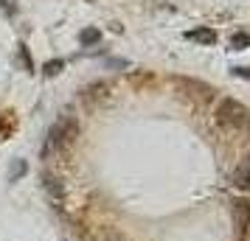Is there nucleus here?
Wrapping results in <instances>:
<instances>
[{
    "label": "nucleus",
    "mask_w": 250,
    "mask_h": 241,
    "mask_svg": "<svg viewBox=\"0 0 250 241\" xmlns=\"http://www.w3.org/2000/svg\"><path fill=\"white\" fill-rule=\"evenodd\" d=\"M230 48H233V51L250 48V34L248 31H233V34H230Z\"/></svg>",
    "instance_id": "obj_7"
},
{
    "label": "nucleus",
    "mask_w": 250,
    "mask_h": 241,
    "mask_svg": "<svg viewBox=\"0 0 250 241\" xmlns=\"http://www.w3.org/2000/svg\"><path fill=\"white\" fill-rule=\"evenodd\" d=\"M230 183L236 185L239 191H250V166H239L236 171L230 174Z\"/></svg>",
    "instance_id": "obj_5"
},
{
    "label": "nucleus",
    "mask_w": 250,
    "mask_h": 241,
    "mask_svg": "<svg viewBox=\"0 0 250 241\" xmlns=\"http://www.w3.org/2000/svg\"><path fill=\"white\" fill-rule=\"evenodd\" d=\"M188 39H194V42H203V45H214L216 42V34L211 31V28H197V31H188Z\"/></svg>",
    "instance_id": "obj_6"
},
{
    "label": "nucleus",
    "mask_w": 250,
    "mask_h": 241,
    "mask_svg": "<svg viewBox=\"0 0 250 241\" xmlns=\"http://www.w3.org/2000/svg\"><path fill=\"white\" fill-rule=\"evenodd\" d=\"M230 210H233V222H236L239 230L250 227V202L248 199H233L230 202Z\"/></svg>",
    "instance_id": "obj_4"
},
{
    "label": "nucleus",
    "mask_w": 250,
    "mask_h": 241,
    "mask_svg": "<svg viewBox=\"0 0 250 241\" xmlns=\"http://www.w3.org/2000/svg\"><path fill=\"white\" fill-rule=\"evenodd\" d=\"M25 168H28V166H25L23 160H17V163H14V166H12V174H9V180H12V183H14V180H17L20 174H25Z\"/></svg>",
    "instance_id": "obj_10"
},
{
    "label": "nucleus",
    "mask_w": 250,
    "mask_h": 241,
    "mask_svg": "<svg viewBox=\"0 0 250 241\" xmlns=\"http://www.w3.org/2000/svg\"><path fill=\"white\" fill-rule=\"evenodd\" d=\"M62 68H65V62H62V59H51V62H45L42 73H45V76H57Z\"/></svg>",
    "instance_id": "obj_9"
},
{
    "label": "nucleus",
    "mask_w": 250,
    "mask_h": 241,
    "mask_svg": "<svg viewBox=\"0 0 250 241\" xmlns=\"http://www.w3.org/2000/svg\"><path fill=\"white\" fill-rule=\"evenodd\" d=\"M216 124L219 127H230V129L245 127L248 124V110L239 101H233V98H225V101L216 107Z\"/></svg>",
    "instance_id": "obj_2"
},
{
    "label": "nucleus",
    "mask_w": 250,
    "mask_h": 241,
    "mask_svg": "<svg viewBox=\"0 0 250 241\" xmlns=\"http://www.w3.org/2000/svg\"><path fill=\"white\" fill-rule=\"evenodd\" d=\"M99 39H102V31H99V28H84V31L79 34V42H82V45H96Z\"/></svg>",
    "instance_id": "obj_8"
},
{
    "label": "nucleus",
    "mask_w": 250,
    "mask_h": 241,
    "mask_svg": "<svg viewBox=\"0 0 250 241\" xmlns=\"http://www.w3.org/2000/svg\"><path fill=\"white\" fill-rule=\"evenodd\" d=\"M42 188H45V194L51 196L54 207H62V199H65V185H62V180L45 171L42 174Z\"/></svg>",
    "instance_id": "obj_3"
},
{
    "label": "nucleus",
    "mask_w": 250,
    "mask_h": 241,
    "mask_svg": "<svg viewBox=\"0 0 250 241\" xmlns=\"http://www.w3.org/2000/svg\"><path fill=\"white\" fill-rule=\"evenodd\" d=\"M76 132H79V127H76V121H73V118H62V121H57V124L51 127V132H48V138H45V146H42V160L51 157V154H57V151H62L68 143H73Z\"/></svg>",
    "instance_id": "obj_1"
}]
</instances>
